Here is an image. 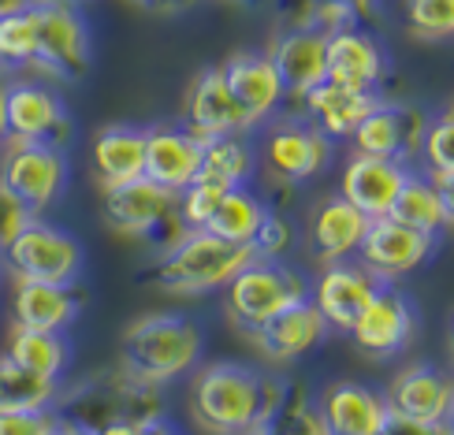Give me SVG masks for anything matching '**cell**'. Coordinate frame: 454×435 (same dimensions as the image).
<instances>
[{
    "mask_svg": "<svg viewBox=\"0 0 454 435\" xmlns=\"http://www.w3.org/2000/svg\"><path fill=\"white\" fill-rule=\"evenodd\" d=\"M60 406H52L56 421L64 428L98 435L101 428L127 421V424H153L164 417V402L153 384L135 380L123 369H108V372H93L90 380L79 387H71L67 394H56Z\"/></svg>",
    "mask_w": 454,
    "mask_h": 435,
    "instance_id": "6da1fadb",
    "label": "cell"
},
{
    "mask_svg": "<svg viewBox=\"0 0 454 435\" xmlns=\"http://www.w3.org/2000/svg\"><path fill=\"white\" fill-rule=\"evenodd\" d=\"M201 353V331L179 313L138 316L120 338V369L142 384H168L194 369Z\"/></svg>",
    "mask_w": 454,
    "mask_h": 435,
    "instance_id": "7a4b0ae2",
    "label": "cell"
},
{
    "mask_svg": "<svg viewBox=\"0 0 454 435\" xmlns=\"http://www.w3.org/2000/svg\"><path fill=\"white\" fill-rule=\"evenodd\" d=\"M250 257H254L250 245H231L201 231V227H191L172 250L160 253V260L142 279L157 283L168 294H205L223 287Z\"/></svg>",
    "mask_w": 454,
    "mask_h": 435,
    "instance_id": "3957f363",
    "label": "cell"
},
{
    "mask_svg": "<svg viewBox=\"0 0 454 435\" xmlns=\"http://www.w3.org/2000/svg\"><path fill=\"white\" fill-rule=\"evenodd\" d=\"M257 394H261V376L254 369L235 361L209 365L201 369L191 391L194 421L209 435H246L261 428Z\"/></svg>",
    "mask_w": 454,
    "mask_h": 435,
    "instance_id": "277c9868",
    "label": "cell"
},
{
    "mask_svg": "<svg viewBox=\"0 0 454 435\" xmlns=\"http://www.w3.org/2000/svg\"><path fill=\"white\" fill-rule=\"evenodd\" d=\"M30 19H34V64L30 74L56 82H79L90 71V27L82 12L67 4V0H30Z\"/></svg>",
    "mask_w": 454,
    "mask_h": 435,
    "instance_id": "5b68a950",
    "label": "cell"
},
{
    "mask_svg": "<svg viewBox=\"0 0 454 435\" xmlns=\"http://www.w3.org/2000/svg\"><path fill=\"white\" fill-rule=\"evenodd\" d=\"M223 287H227V313L246 335L261 328L283 306L306 298L301 276L283 260H269V257H250Z\"/></svg>",
    "mask_w": 454,
    "mask_h": 435,
    "instance_id": "8992f818",
    "label": "cell"
},
{
    "mask_svg": "<svg viewBox=\"0 0 454 435\" xmlns=\"http://www.w3.org/2000/svg\"><path fill=\"white\" fill-rule=\"evenodd\" d=\"M8 272L19 279H37V283H71L79 276L82 264V245L74 242L67 231L52 227L45 220L30 216L19 231L8 238V245L0 250Z\"/></svg>",
    "mask_w": 454,
    "mask_h": 435,
    "instance_id": "52a82bcc",
    "label": "cell"
},
{
    "mask_svg": "<svg viewBox=\"0 0 454 435\" xmlns=\"http://www.w3.org/2000/svg\"><path fill=\"white\" fill-rule=\"evenodd\" d=\"M4 130L8 142H42L64 149L71 138V120L64 101L34 74L4 86Z\"/></svg>",
    "mask_w": 454,
    "mask_h": 435,
    "instance_id": "ba28073f",
    "label": "cell"
},
{
    "mask_svg": "<svg viewBox=\"0 0 454 435\" xmlns=\"http://www.w3.org/2000/svg\"><path fill=\"white\" fill-rule=\"evenodd\" d=\"M67 179L64 149L42 142H8V153L0 160V183L37 216L56 201Z\"/></svg>",
    "mask_w": 454,
    "mask_h": 435,
    "instance_id": "9c48e42d",
    "label": "cell"
},
{
    "mask_svg": "<svg viewBox=\"0 0 454 435\" xmlns=\"http://www.w3.org/2000/svg\"><path fill=\"white\" fill-rule=\"evenodd\" d=\"M354 253L362 257V268L376 283H395L428 260L432 235L413 231V227L391 220V216H376L365 223V235Z\"/></svg>",
    "mask_w": 454,
    "mask_h": 435,
    "instance_id": "30bf717a",
    "label": "cell"
},
{
    "mask_svg": "<svg viewBox=\"0 0 454 435\" xmlns=\"http://www.w3.org/2000/svg\"><path fill=\"white\" fill-rule=\"evenodd\" d=\"M425 127H428V120L421 108L403 105V101H376V108L350 130L354 153L406 164L421 153Z\"/></svg>",
    "mask_w": 454,
    "mask_h": 435,
    "instance_id": "8fae6325",
    "label": "cell"
},
{
    "mask_svg": "<svg viewBox=\"0 0 454 435\" xmlns=\"http://www.w3.org/2000/svg\"><path fill=\"white\" fill-rule=\"evenodd\" d=\"M220 71H223L227 93H231V101L242 116V130L261 127L269 116H276L283 101H287L269 52H246V49L231 52L220 64Z\"/></svg>",
    "mask_w": 454,
    "mask_h": 435,
    "instance_id": "7c38bea8",
    "label": "cell"
},
{
    "mask_svg": "<svg viewBox=\"0 0 454 435\" xmlns=\"http://www.w3.org/2000/svg\"><path fill=\"white\" fill-rule=\"evenodd\" d=\"M332 160V138L309 120H283L264 138V164L269 172L291 183H306L320 175Z\"/></svg>",
    "mask_w": 454,
    "mask_h": 435,
    "instance_id": "4fadbf2b",
    "label": "cell"
},
{
    "mask_svg": "<svg viewBox=\"0 0 454 435\" xmlns=\"http://www.w3.org/2000/svg\"><path fill=\"white\" fill-rule=\"evenodd\" d=\"M325 335H328V320L320 316V309L309 298H298L291 306H283L279 313H272L264 320L261 328L250 331L257 350L269 357V361H279V365L309 353Z\"/></svg>",
    "mask_w": 454,
    "mask_h": 435,
    "instance_id": "5bb4252c",
    "label": "cell"
},
{
    "mask_svg": "<svg viewBox=\"0 0 454 435\" xmlns=\"http://www.w3.org/2000/svg\"><path fill=\"white\" fill-rule=\"evenodd\" d=\"M325 82L376 93L384 82V52L362 27H347L325 37Z\"/></svg>",
    "mask_w": 454,
    "mask_h": 435,
    "instance_id": "9a60e30c",
    "label": "cell"
},
{
    "mask_svg": "<svg viewBox=\"0 0 454 435\" xmlns=\"http://www.w3.org/2000/svg\"><path fill=\"white\" fill-rule=\"evenodd\" d=\"M201 167V142L186 127L164 123V127H145V164L142 175L149 183L164 186V190L179 194L183 186L198 179Z\"/></svg>",
    "mask_w": 454,
    "mask_h": 435,
    "instance_id": "2e32d148",
    "label": "cell"
},
{
    "mask_svg": "<svg viewBox=\"0 0 454 435\" xmlns=\"http://www.w3.org/2000/svg\"><path fill=\"white\" fill-rule=\"evenodd\" d=\"M406 164H395V160H380V157H365V153H354L343 167V183H339V198H347L350 205L362 216L376 220V216H387L395 194L403 190L406 183Z\"/></svg>",
    "mask_w": 454,
    "mask_h": 435,
    "instance_id": "e0dca14e",
    "label": "cell"
},
{
    "mask_svg": "<svg viewBox=\"0 0 454 435\" xmlns=\"http://www.w3.org/2000/svg\"><path fill=\"white\" fill-rule=\"evenodd\" d=\"M183 127L191 130L201 145L213 138H223V135H242V116L231 101V93H227L220 67H205L191 82V89H186Z\"/></svg>",
    "mask_w": 454,
    "mask_h": 435,
    "instance_id": "ac0fdd59",
    "label": "cell"
},
{
    "mask_svg": "<svg viewBox=\"0 0 454 435\" xmlns=\"http://www.w3.org/2000/svg\"><path fill=\"white\" fill-rule=\"evenodd\" d=\"M410 331H413V309H410V301L391 287H376L369 306L362 309V316H357L350 328L354 343L372 357H387L395 350H403Z\"/></svg>",
    "mask_w": 454,
    "mask_h": 435,
    "instance_id": "d6986e66",
    "label": "cell"
},
{
    "mask_svg": "<svg viewBox=\"0 0 454 435\" xmlns=\"http://www.w3.org/2000/svg\"><path fill=\"white\" fill-rule=\"evenodd\" d=\"M86 294L71 283H37V279H19L15 283V324L34 328V331H60L79 316Z\"/></svg>",
    "mask_w": 454,
    "mask_h": 435,
    "instance_id": "ffe728a7",
    "label": "cell"
},
{
    "mask_svg": "<svg viewBox=\"0 0 454 435\" xmlns=\"http://www.w3.org/2000/svg\"><path fill=\"white\" fill-rule=\"evenodd\" d=\"M269 60L283 82V93L298 101L301 93H309L313 86L325 82V34H317L309 27L283 30L272 42Z\"/></svg>",
    "mask_w": 454,
    "mask_h": 435,
    "instance_id": "44dd1931",
    "label": "cell"
},
{
    "mask_svg": "<svg viewBox=\"0 0 454 435\" xmlns=\"http://www.w3.org/2000/svg\"><path fill=\"white\" fill-rule=\"evenodd\" d=\"M372 294H376V279L362 268V264H339L335 260L325 268V276L317 279L313 306L320 309V316L328 320V328L350 331Z\"/></svg>",
    "mask_w": 454,
    "mask_h": 435,
    "instance_id": "7402d4cb",
    "label": "cell"
},
{
    "mask_svg": "<svg viewBox=\"0 0 454 435\" xmlns=\"http://www.w3.org/2000/svg\"><path fill=\"white\" fill-rule=\"evenodd\" d=\"M317 413L325 421L328 435H376V428H380L387 413V399L365 384L347 380V384H332L325 391Z\"/></svg>",
    "mask_w": 454,
    "mask_h": 435,
    "instance_id": "603a6c76",
    "label": "cell"
},
{
    "mask_svg": "<svg viewBox=\"0 0 454 435\" xmlns=\"http://www.w3.org/2000/svg\"><path fill=\"white\" fill-rule=\"evenodd\" d=\"M176 205V194L164 190V186L149 183L145 175L142 179H130V183H120V186H105V223L112 231L120 235H138L149 223H153L160 213H168Z\"/></svg>",
    "mask_w": 454,
    "mask_h": 435,
    "instance_id": "cb8c5ba5",
    "label": "cell"
},
{
    "mask_svg": "<svg viewBox=\"0 0 454 435\" xmlns=\"http://www.w3.org/2000/svg\"><path fill=\"white\" fill-rule=\"evenodd\" d=\"M298 101H301L306 120L317 130H325L328 138H350V130L376 108L380 93H365V89H347V86H335V82H320L309 93H301Z\"/></svg>",
    "mask_w": 454,
    "mask_h": 435,
    "instance_id": "d4e9b609",
    "label": "cell"
},
{
    "mask_svg": "<svg viewBox=\"0 0 454 435\" xmlns=\"http://www.w3.org/2000/svg\"><path fill=\"white\" fill-rule=\"evenodd\" d=\"M450 402H454L450 380L432 365L403 369L387 391V409L406 413V417H418V421H447Z\"/></svg>",
    "mask_w": 454,
    "mask_h": 435,
    "instance_id": "484cf974",
    "label": "cell"
},
{
    "mask_svg": "<svg viewBox=\"0 0 454 435\" xmlns=\"http://www.w3.org/2000/svg\"><path fill=\"white\" fill-rule=\"evenodd\" d=\"M387 216L413 227V231H425V235L436 238L440 231H447L450 220H454L450 186H436L428 175H406L403 190L395 194Z\"/></svg>",
    "mask_w": 454,
    "mask_h": 435,
    "instance_id": "4316f807",
    "label": "cell"
},
{
    "mask_svg": "<svg viewBox=\"0 0 454 435\" xmlns=\"http://www.w3.org/2000/svg\"><path fill=\"white\" fill-rule=\"evenodd\" d=\"M369 216H362L347 198H328L317 205L313 223H309V250L317 260L335 264L347 253L357 250V242L365 235Z\"/></svg>",
    "mask_w": 454,
    "mask_h": 435,
    "instance_id": "83f0119b",
    "label": "cell"
},
{
    "mask_svg": "<svg viewBox=\"0 0 454 435\" xmlns=\"http://www.w3.org/2000/svg\"><path fill=\"white\" fill-rule=\"evenodd\" d=\"M145 164V130L138 127H105L93 138V175L105 186H120L130 179H142Z\"/></svg>",
    "mask_w": 454,
    "mask_h": 435,
    "instance_id": "f1b7e54d",
    "label": "cell"
},
{
    "mask_svg": "<svg viewBox=\"0 0 454 435\" xmlns=\"http://www.w3.org/2000/svg\"><path fill=\"white\" fill-rule=\"evenodd\" d=\"M261 216H264V201L246 190V186H231V190H223V198L216 201V209L205 220L201 231H209L231 245H250Z\"/></svg>",
    "mask_w": 454,
    "mask_h": 435,
    "instance_id": "f546056e",
    "label": "cell"
},
{
    "mask_svg": "<svg viewBox=\"0 0 454 435\" xmlns=\"http://www.w3.org/2000/svg\"><path fill=\"white\" fill-rule=\"evenodd\" d=\"M254 175V149L246 145L235 135H223L201 145V167H198V179H209L223 190L231 186H246V179Z\"/></svg>",
    "mask_w": 454,
    "mask_h": 435,
    "instance_id": "4dcf8cb0",
    "label": "cell"
},
{
    "mask_svg": "<svg viewBox=\"0 0 454 435\" xmlns=\"http://www.w3.org/2000/svg\"><path fill=\"white\" fill-rule=\"evenodd\" d=\"M8 357L15 365H23L37 376H60L64 365H67V346H64V338L56 335V331H34V328H19L12 331L8 338Z\"/></svg>",
    "mask_w": 454,
    "mask_h": 435,
    "instance_id": "1f68e13d",
    "label": "cell"
},
{
    "mask_svg": "<svg viewBox=\"0 0 454 435\" xmlns=\"http://www.w3.org/2000/svg\"><path fill=\"white\" fill-rule=\"evenodd\" d=\"M56 380L52 376H37L12 357H0V409H45L56 402Z\"/></svg>",
    "mask_w": 454,
    "mask_h": 435,
    "instance_id": "d6a6232c",
    "label": "cell"
},
{
    "mask_svg": "<svg viewBox=\"0 0 454 435\" xmlns=\"http://www.w3.org/2000/svg\"><path fill=\"white\" fill-rule=\"evenodd\" d=\"M34 19L30 12H15L0 19V74H12V71H27L34 64Z\"/></svg>",
    "mask_w": 454,
    "mask_h": 435,
    "instance_id": "836d02e7",
    "label": "cell"
},
{
    "mask_svg": "<svg viewBox=\"0 0 454 435\" xmlns=\"http://www.w3.org/2000/svg\"><path fill=\"white\" fill-rule=\"evenodd\" d=\"M269 435H328V428L320 421L317 406L306 399V391L283 387V402L269 424Z\"/></svg>",
    "mask_w": 454,
    "mask_h": 435,
    "instance_id": "e575fe53",
    "label": "cell"
},
{
    "mask_svg": "<svg viewBox=\"0 0 454 435\" xmlns=\"http://www.w3.org/2000/svg\"><path fill=\"white\" fill-rule=\"evenodd\" d=\"M406 4V30L418 42L440 45L454 34V0H403Z\"/></svg>",
    "mask_w": 454,
    "mask_h": 435,
    "instance_id": "d590c367",
    "label": "cell"
},
{
    "mask_svg": "<svg viewBox=\"0 0 454 435\" xmlns=\"http://www.w3.org/2000/svg\"><path fill=\"white\" fill-rule=\"evenodd\" d=\"M421 157L428 164V179L436 186H450V179H454V123H450V112H443L440 120H432L425 127Z\"/></svg>",
    "mask_w": 454,
    "mask_h": 435,
    "instance_id": "8d00e7d4",
    "label": "cell"
},
{
    "mask_svg": "<svg viewBox=\"0 0 454 435\" xmlns=\"http://www.w3.org/2000/svg\"><path fill=\"white\" fill-rule=\"evenodd\" d=\"M291 245H294V227H291L287 213L264 209V216H261V223H257V235H254V242H250L254 257L279 260L283 253H291Z\"/></svg>",
    "mask_w": 454,
    "mask_h": 435,
    "instance_id": "74e56055",
    "label": "cell"
},
{
    "mask_svg": "<svg viewBox=\"0 0 454 435\" xmlns=\"http://www.w3.org/2000/svg\"><path fill=\"white\" fill-rule=\"evenodd\" d=\"M220 198H223V186H216L209 179H194L191 186H183L176 194V209L186 220V227H205V220L213 216Z\"/></svg>",
    "mask_w": 454,
    "mask_h": 435,
    "instance_id": "f35d334b",
    "label": "cell"
},
{
    "mask_svg": "<svg viewBox=\"0 0 454 435\" xmlns=\"http://www.w3.org/2000/svg\"><path fill=\"white\" fill-rule=\"evenodd\" d=\"M60 421H56L52 406L45 409H0V435H56Z\"/></svg>",
    "mask_w": 454,
    "mask_h": 435,
    "instance_id": "ab89813d",
    "label": "cell"
},
{
    "mask_svg": "<svg viewBox=\"0 0 454 435\" xmlns=\"http://www.w3.org/2000/svg\"><path fill=\"white\" fill-rule=\"evenodd\" d=\"M347 27H357V15L343 4V0H313V8H309V30L328 37V34L347 30Z\"/></svg>",
    "mask_w": 454,
    "mask_h": 435,
    "instance_id": "60d3db41",
    "label": "cell"
},
{
    "mask_svg": "<svg viewBox=\"0 0 454 435\" xmlns=\"http://www.w3.org/2000/svg\"><path fill=\"white\" fill-rule=\"evenodd\" d=\"M186 231H191V227H186V220L179 216V209L172 205V209H168V213H160L153 223L145 227V231H142V238H145L149 245H153L157 253H168V250H172V245H176V242H179Z\"/></svg>",
    "mask_w": 454,
    "mask_h": 435,
    "instance_id": "b9f144b4",
    "label": "cell"
},
{
    "mask_svg": "<svg viewBox=\"0 0 454 435\" xmlns=\"http://www.w3.org/2000/svg\"><path fill=\"white\" fill-rule=\"evenodd\" d=\"M376 435H450V424L447 421H418V417H406V413L387 409Z\"/></svg>",
    "mask_w": 454,
    "mask_h": 435,
    "instance_id": "7bdbcfd3",
    "label": "cell"
},
{
    "mask_svg": "<svg viewBox=\"0 0 454 435\" xmlns=\"http://www.w3.org/2000/svg\"><path fill=\"white\" fill-rule=\"evenodd\" d=\"M30 216H34V213L27 209V205L12 194L4 183H0V250H4L8 238H12V235H15L19 227H23Z\"/></svg>",
    "mask_w": 454,
    "mask_h": 435,
    "instance_id": "ee69618b",
    "label": "cell"
},
{
    "mask_svg": "<svg viewBox=\"0 0 454 435\" xmlns=\"http://www.w3.org/2000/svg\"><path fill=\"white\" fill-rule=\"evenodd\" d=\"M343 4H347L357 19H372V12H376V0H343Z\"/></svg>",
    "mask_w": 454,
    "mask_h": 435,
    "instance_id": "f6af8a7d",
    "label": "cell"
},
{
    "mask_svg": "<svg viewBox=\"0 0 454 435\" xmlns=\"http://www.w3.org/2000/svg\"><path fill=\"white\" fill-rule=\"evenodd\" d=\"M98 435H138V428H135V424H127V421H116V424L101 428Z\"/></svg>",
    "mask_w": 454,
    "mask_h": 435,
    "instance_id": "bcb514c9",
    "label": "cell"
},
{
    "mask_svg": "<svg viewBox=\"0 0 454 435\" xmlns=\"http://www.w3.org/2000/svg\"><path fill=\"white\" fill-rule=\"evenodd\" d=\"M23 8H30V0H0V19H4V15H15V12H23Z\"/></svg>",
    "mask_w": 454,
    "mask_h": 435,
    "instance_id": "7dc6e473",
    "label": "cell"
},
{
    "mask_svg": "<svg viewBox=\"0 0 454 435\" xmlns=\"http://www.w3.org/2000/svg\"><path fill=\"white\" fill-rule=\"evenodd\" d=\"M138 435H176V431L168 428L164 421H153V424H142V428H138Z\"/></svg>",
    "mask_w": 454,
    "mask_h": 435,
    "instance_id": "c3c4849f",
    "label": "cell"
},
{
    "mask_svg": "<svg viewBox=\"0 0 454 435\" xmlns=\"http://www.w3.org/2000/svg\"><path fill=\"white\" fill-rule=\"evenodd\" d=\"M4 86H8V79L0 74V142L8 138V130H4Z\"/></svg>",
    "mask_w": 454,
    "mask_h": 435,
    "instance_id": "681fc988",
    "label": "cell"
},
{
    "mask_svg": "<svg viewBox=\"0 0 454 435\" xmlns=\"http://www.w3.org/2000/svg\"><path fill=\"white\" fill-rule=\"evenodd\" d=\"M186 4H194V0H160V8H186Z\"/></svg>",
    "mask_w": 454,
    "mask_h": 435,
    "instance_id": "f907efd6",
    "label": "cell"
},
{
    "mask_svg": "<svg viewBox=\"0 0 454 435\" xmlns=\"http://www.w3.org/2000/svg\"><path fill=\"white\" fill-rule=\"evenodd\" d=\"M56 435H86V431H74V428H64L60 424V428H56Z\"/></svg>",
    "mask_w": 454,
    "mask_h": 435,
    "instance_id": "816d5d0a",
    "label": "cell"
},
{
    "mask_svg": "<svg viewBox=\"0 0 454 435\" xmlns=\"http://www.w3.org/2000/svg\"><path fill=\"white\" fill-rule=\"evenodd\" d=\"M142 8H160V0H138Z\"/></svg>",
    "mask_w": 454,
    "mask_h": 435,
    "instance_id": "f5cc1de1",
    "label": "cell"
},
{
    "mask_svg": "<svg viewBox=\"0 0 454 435\" xmlns=\"http://www.w3.org/2000/svg\"><path fill=\"white\" fill-rule=\"evenodd\" d=\"M246 435H269V428H254V431H246Z\"/></svg>",
    "mask_w": 454,
    "mask_h": 435,
    "instance_id": "db71d44e",
    "label": "cell"
},
{
    "mask_svg": "<svg viewBox=\"0 0 454 435\" xmlns=\"http://www.w3.org/2000/svg\"><path fill=\"white\" fill-rule=\"evenodd\" d=\"M242 4H272V0H242Z\"/></svg>",
    "mask_w": 454,
    "mask_h": 435,
    "instance_id": "11a10c76",
    "label": "cell"
},
{
    "mask_svg": "<svg viewBox=\"0 0 454 435\" xmlns=\"http://www.w3.org/2000/svg\"><path fill=\"white\" fill-rule=\"evenodd\" d=\"M67 4H74V8H82V4H90V0H67Z\"/></svg>",
    "mask_w": 454,
    "mask_h": 435,
    "instance_id": "9f6ffc18",
    "label": "cell"
}]
</instances>
